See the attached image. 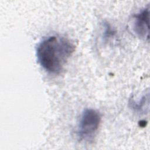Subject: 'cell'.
Returning a JSON list of instances; mask_svg holds the SVG:
<instances>
[{"label": "cell", "mask_w": 150, "mask_h": 150, "mask_svg": "<svg viewBox=\"0 0 150 150\" xmlns=\"http://www.w3.org/2000/svg\"><path fill=\"white\" fill-rule=\"evenodd\" d=\"M75 50L74 43L59 35L42 39L36 50L37 60L42 68L52 74H60Z\"/></svg>", "instance_id": "1"}, {"label": "cell", "mask_w": 150, "mask_h": 150, "mask_svg": "<svg viewBox=\"0 0 150 150\" xmlns=\"http://www.w3.org/2000/svg\"><path fill=\"white\" fill-rule=\"evenodd\" d=\"M101 121L100 113L93 108L84 109L80 117L76 134L81 141L92 142L98 132Z\"/></svg>", "instance_id": "2"}, {"label": "cell", "mask_w": 150, "mask_h": 150, "mask_svg": "<svg viewBox=\"0 0 150 150\" xmlns=\"http://www.w3.org/2000/svg\"><path fill=\"white\" fill-rule=\"evenodd\" d=\"M149 6L134 15L132 27L134 33L139 38L149 39Z\"/></svg>", "instance_id": "3"}]
</instances>
